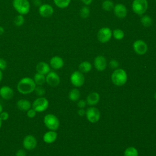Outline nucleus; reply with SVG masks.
I'll return each instance as SVG.
<instances>
[{
	"mask_svg": "<svg viewBox=\"0 0 156 156\" xmlns=\"http://www.w3.org/2000/svg\"><path fill=\"white\" fill-rule=\"evenodd\" d=\"M36 86L33 79L25 77L20 80L17 84L16 88L18 91L21 94H28L34 91Z\"/></svg>",
	"mask_w": 156,
	"mask_h": 156,
	"instance_id": "obj_1",
	"label": "nucleus"
},
{
	"mask_svg": "<svg viewBox=\"0 0 156 156\" xmlns=\"http://www.w3.org/2000/svg\"><path fill=\"white\" fill-rule=\"evenodd\" d=\"M112 82L116 86H122L127 80V75L126 72L121 68L116 69L112 73Z\"/></svg>",
	"mask_w": 156,
	"mask_h": 156,
	"instance_id": "obj_2",
	"label": "nucleus"
},
{
	"mask_svg": "<svg viewBox=\"0 0 156 156\" xmlns=\"http://www.w3.org/2000/svg\"><path fill=\"white\" fill-rule=\"evenodd\" d=\"M12 5L18 14L27 15L30 9V4L28 0H13Z\"/></svg>",
	"mask_w": 156,
	"mask_h": 156,
	"instance_id": "obj_3",
	"label": "nucleus"
},
{
	"mask_svg": "<svg viewBox=\"0 0 156 156\" xmlns=\"http://www.w3.org/2000/svg\"><path fill=\"white\" fill-rule=\"evenodd\" d=\"M43 122L45 126L51 130L56 131L60 126V122L58 118L54 114L49 113L44 116Z\"/></svg>",
	"mask_w": 156,
	"mask_h": 156,
	"instance_id": "obj_4",
	"label": "nucleus"
},
{
	"mask_svg": "<svg viewBox=\"0 0 156 156\" xmlns=\"http://www.w3.org/2000/svg\"><path fill=\"white\" fill-rule=\"evenodd\" d=\"M148 8V2L147 0H133L132 4L133 12L138 15H143Z\"/></svg>",
	"mask_w": 156,
	"mask_h": 156,
	"instance_id": "obj_5",
	"label": "nucleus"
},
{
	"mask_svg": "<svg viewBox=\"0 0 156 156\" xmlns=\"http://www.w3.org/2000/svg\"><path fill=\"white\" fill-rule=\"evenodd\" d=\"M49 107V101L44 96L37 98L32 104V108L34 109L37 113L44 112Z\"/></svg>",
	"mask_w": 156,
	"mask_h": 156,
	"instance_id": "obj_6",
	"label": "nucleus"
},
{
	"mask_svg": "<svg viewBox=\"0 0 156 156\" xmlns=\"http://www.w3.org/2000/svg\"><path fill=\"white\" fill-rule=\"evenodd\" d=\"M112 37V31L109 27H104L99 30L97 34V38L99 41L102 43L108 42Z\"/></svg>",
	"mask_w": 156,
	"mask_h": 156,
	"instance_id": "obj_7",
	"label": "nucleus"
},
{
	"mask_svg": "<svg viewBox=\"0 0 156 156\" xmlns=\"http://www.w3.org/2000/svg\"><path fill=\"white\" fill-rule=\"evenodd\" d=\"M70 81L74 87H80L83 85L85 77L82 73L79 71H75L70 76Z\"/></svg>",
	"mask_w": 156,
	"mask_h": 156,
	"instance_id": "obj_8",
	"label": "nucleus"
},
{
	"mask_svg": "<svg viewBox=\"0 0 156 156\" xmlns=\"http://www.w3.org/2000/svg\"><path fill=\"white\" fill-rule=\"evenodd\" d=\"M85 115L88 121L92 123L98 122L100 119V116H101L99 110L94 107H91L88 108L86 111Z\"/></svg>",
	"mask_w": 156,
	"mask_h": 156,
	"instance_id": "obj_9",
	"label": "nucleus"
},
{
	"mask_svg": "<svg viewBox=\"0 0 156 156\" xmlns=\"http://www.w3.org/2000/svg\"><path fill=\"white\" fill-rule=\"evenodd\" d=\"M37 145L36 138L32 135H26L23 140V146L26 150L31 151L34 149Z\"/></svg>",
	"mask_w": 156,
	"mask_h": 156,
	"instance_id": "obj_10",
	"label": "nucleus"
},
{
	"mask_svg": "<svg viewBox=\"0 0 156 156\" xmlns=\"http://www.w3.org/2000/svg\"><path fill=\"white\" fill-rule=\"evenodd\" d=\"M133 49L138 55H144L147 51V45L142 40H137L133 43Z\"/></svg>",
	"mask_w": 156,
	"mask_h": 156,
	"instance_id": "obj_11",
	"label": "nucleus"
},
{
	"mask_svg": "<svg viewBox=\"0 0 156 156\" xmlns=\"http://www.w3.org/2000/svg\"><path fill=\"white\" fill-rule=\"evenodd\" d=\"M59 76L54 71H50L46 76V82L52 87H55L60 83Z\"/></svg>",
	"mask_w": 156,
	"mask_h": 156,
	"instance_id": "obj_12",
	"label": "nucleus"
},
{
	"mask_svg": "<svg viewBox=\"0 0 156 156\" xmlns=\"http://www.w3.org/2000/svg\"><path fill=\"white\" fill-rule=\"evenodd\" d=\"M54 12V8L49 4H42L38 7V13L41 16L49 18L51 16Z\"/></svg>",
	"mask_w": 156,
	"mask_h": 156,
	"instance_id": "obj_13",
	"label": "nucleus"
},
{
	"mask_svg": "<svg viewBox=\"0 0 156 156\" xmlns=\"http://www.w3.org/2000/svg\"><path fill=\"white\" fill-rule=\"evenodd\" d=\"M107 60L103 55H98L94 60V66L99 71H103L107 67Z\"/></svg>",
	"mask_w": 156,
	"mask_h": 156,
	"instance_id": "obj_14",
	"label": "nucleus"
},
{
	"mask_svg": "<svg viewBox=\"0 0 156 156\" xmlns=\"http://www.w3.org/2000/svg\"><path fill=\"white\" fill-rule=\"evenodd\" d=\"M14 95L13 90L7 85H4L0 88V96L4 100L11 99Z\"/></svg>",
	"mask_w": 156,
	"mask_h": 156,
	"instance_id": "obj_15",
	"label": "nucleus"
},
{
	"mask_svg": "<svg viewBox=\"0 0 156 156\" xmlns=\"http://www.w3.org/2000/svg\"><path fill=\"white\" fill-rule=\"evenodd\" d=\"M113 12L115 16L121 19L125 18L127 13V8L122 4H116L113 8Z\"/></svg>",
	"mask_w": 156,
	"mask_h": 156,
	"instance_id": "obj_16",
	"label": "nucleus"
},
{
	"mask_svg": "<svg viewBox=\"0 0 156 156\" xmlns=\"http://www.w3.org/2000/svg\"><path fill=\"white\" fill-rule=\"evenodd\" d=\"M49 65L54 69H59L63 66L64 61L63 58L59 56H54L50 59Z\"/></svg>",
	"mask_w": 156,
	"mask_h": 156,
	"instance_id": "obj_17",
	"label": "nucleus"
},
{
	"mask_svg": "<svg viewBox=\"0 0 156 156\" xmlns=\"http://www.w3.org/2000/svg\"><path fill=\"white\" fill-rule=\"evenodd\" d=\"M50 65L45 62H40L36 65L37 73L46 75L51 71Z\"/></svg>",
	"mask_w": 156,
	"mask_h": 156,
	"instance_id": "obj_18",
	"label": "nucleus"
},
{
	"mask_svg": "<svg viewBox=\"0 0 156 156\" xmlns=\"http://www.w3.org/2000/svg\"><path fill=\"white\" fill-rule=\"evenodd\" d=\"M57 138V133L55 130H51L46 132L43 136V140L44 142L48 144L54 143Z\"/></svg>",
	"mask_w": 156,
	"mask_h": 156,
	"instance_id": "obj_19",
	"label": "nucleus"
},
{
	"mask_svg": "<svg viewBox=\"0 0 156 156\" xmlns=\"http://www.w3.org/2000/svg\"><path fill=\"white\" fill-rule=\"evenodd\" d=\"M16 107L20 111L27 112L32 107V104L27 99H21L17 101Z\"/></svg>",
	"mask_w": 156,
	"mask_h": 156,
	"instance_id": "obj_20",
	"label": "nucleus"
},
{
	"mask_svg": "<svg viewBox=\"0 0 156 156\" xmlns=\"http://www.w3.org/2000/svg\"><path fill=\"white\" fill-rule=\"evenodd\" d=\"M100 100V96L97 92H92L90 93L87 98V104L90 106L96 105Z\"/></svg>",
	"mask_w": 156,
	"mask_h": 156,
	"instance_id": "obj_21",
	"label": "nucleus"
},
{
	"mask_svg": "<svg viewBox=\"0 0 156 156\" xmlns=\"http://www.w3.org/2000/svg\"><path fill=\"white\" fill-rule=\"evenodd\" d=\"M92 68L91 64L88 61H84L79 65V71L82 73H87L91 71Z\"/></svg>",
	"mask_w": 156,
	"mask_h": 156,
	"instance_id": "obj_22",
	"label": "nucleus"
},
{
	"mask_svg": "<svg viewBox=\"0 0 156 156\" xmlns=\"http://www.w3.org/2000/svg\"><path fill=\"white\" fill-rule=\"evenodd\" d=\"M80 97V92L77 88H73L69 92L68 98L73 102H76L79 100Z\"/></svg>",
	"mask_w": 156,
	"mask_h": 156,
	"instance_id": "obj_23",
	"label": "nucleus"
},
{
	"mask_svg": "<svg viewBox=\"0 0 156 156\" xmlns=\"http://www.w3.org/2000/svg\"><path fill=\"white\" fill-rule=\"evenodd\" d=\"M33 79L36 85L42 86L46 82V76L37 73L35 74Z\"/></svg>",
	"mask_w": 156,
	"mask_h": 156,
	"instance_id": "obj_24",
	"label": "nucleus"
},
{
	"mask_svg": "<svg viewBox=\"0 0 156 156\" xmlns=\"http://www.w3.org/2000/svg\"><path fill=\"white\" fill-rule=\"evenodd\" d=\"M114 4L111 0H105L102 4V8L103 10L107 12L111 11L113 10Z\"/></svg>",
	"mask_w": 156,
	"mask_h": 156,
	"instance_id": "obj_25",
	"label": "nucleus"
},
{
	"mask_svg": "<svg viewBox=\"0 0 156 156\" xmlns=\"http://www.w3.org/2000/svg\"><path fill=\"white\" fill-rule=\"evenodd\" d=\"M141 23L144 27H149L152 24V19L149 15H145L141 18Z\"/></svg>",
	"mask_w": 156,
	"mask_h": 156,
	"instance_id": "obj_26",
	"label": "nucleus"
},
{
	"mask_svg": "<svg viewBox=\"0 0 156 156\" xmlns=\"http://www.w3.org/2000/svg\"><path fill=\"white\" fill-rule=\"evenodd\" d=\"M55 5L60 9H65L67 7L70 2L71 0H53Z\"/></svg>",
	"mask_w": 156,
	"mask_h": 156,
	"instance_id": "obj_27",
	"label": "nucleus"
},
{
	"mask_svg": "<svg viewBox=\"0 0 156 156\" xmlns=\"http://www.w3.org/2000/svg\"><path fill=\"white\" fill-rule=\"evenodd\" d=\"M124 156H138V152L135 147H129L124 151Z\"/></svg>",
	"mask_w": 156,
	"mask_h": 156,
	"instance_id": "obj_28",
	"label": "nucleus"
},
{
	"mask_svg": "<svg viewBox=\"0 0 156 156\" xmlns=\"http://www.w3.org/2000/svg\"><path fill=\"white\" fill-rule=\"evenodd\" d=\"M24 22H25V19H24V15H20V14H18V15H16L13 20V23L17 27L22 26L24 24Z\"/></svg>",
	"mask_w": 156,
	"mask_h": 156,
	"instance_id": "obj_29",
	"label": "nucleus"
},
{
	"mask_svg": "<svg viewBox=\"0 0 156 156\" xmlns=\"http://www.w3.org/2000/svg\"><path fill=\"white\" fill-rule=\"evenodd\" d=\"M112 36H113L116 40H121L124 37V32L120 29H116L112 32Z\"/></svg>",
	"mask_w": 156,
	"mask_h": 156,
	"instance_id": "obj_30",
	"label": "nucleus"
},
{
	"mask_svg": "<svg viewBox=\"0 0 156 156\" xmlns=\"http://www.w3.org/2000/svg\"><path fill=\"white\" fill-rule=\"evenodd\" d=\"M90 14V10L88 7L87 6H83L81 8V9L80 10L79 12V15L80 16V17H82L83 19L87 18Z\"/></svg>",
	"mask_w": 156,
	"mask_h": 156,
	"instance_id": "obj_31",
	"label": "nucleus"
},
{
	"mask_svg": "<svg viewBox=\"0 0 156 156\" xmlns=\"http://www.w3.org/2000/svg\"><path fill=\"white\" fill-rule=\"evenodd\" d=\"M34 91H35V94L38 97L43 96L45 94V93H46L45 89L42 86H40V85H37L35 88Z\"/></svg>",
	"mask_w": 156,
	"mask_h": 156,
	"instance_id": "obj_32",
	"label": "nucleus"
},
{
	"mask_svg": "<svg viewBox=\"0 0 156 156\" xmlns=\"http://www.w3.org/2000/svg\"><path fill=\"white\" fill-rule=\"evenodd\" d=\"M26 115H27V116L29 118H34L35 116H36V114H37V112L33 109L32 108H30L29 110H28L27 112H26Z\"/></svg>",
	"mask_w": 156,
	"mask_h": 156,
	"instance_id": "obj_33",
	"label": "nucleus"
},
{
	"mask_svg": "<svg viewBox=\"0 0 156 156\" xmlns=\"http://www.w3.org/2000/svg\"><path fill=\"white\" fill-rule=\"evenodd\" d=\"M7 63L5 60L2 58H0V70L4 71L7 68Z\"/></svg>",
	"mask_w": 156,
	"mask_h": 156,
	"instance_id": "obj_34",
	"label": "nucleus"
},
{
	"mask_svg": "<svg viewBox=\"0 0 156 156\" xmlns=\"http://www.w3.org/2000/svg\"><path fill=\"white\" fill-rule=\"evenodd\" d=\"M110 66L113 69H116L119 66V62L115 59H112L110 61L109 63Z\"/></svg>",
	"mask_w": 156,
	"mask_h": 156,
	"instance_id": "obj_35",
	"label": "nucleus"
},
{
	"mask_svg": "<svg viewBox=\"0 0 156 156\" xmlns=\"http://www.w3.org/2000/svg\"><path fill=\"white\" fill-rule=\"evenodd\" d=\"M0 118H1V119L2 121H7L9 118V114L7 112H3L2 111L0 113Z\"/></svg>",
	"mask_w": 156,
	"mask_h": 156,
	"instance_id": "obj_36",
	"label": "nucleus"
},
{
	"mask_svg": "<svg viewBox=\"0 0 156 156\" xmlns=\"http://www.w3.org/2000/svg\"><path fill=\"white\" fill-rule=\"evenodd\" d=\"M15 156H26V152L23 149H20L16 151Z\"/></svg>",
	"mask_w": 156,
	"mask_h": 156,
	"instance_id": "obj_37",
	"label": "nucleus"
},
{
	"mask_svg": "<svg viewBox=\"0 0 156 156\" xmlns=\"http://www.w3.org/2000/svg\"><path fill=\"white\" fill-rule=\"evenodd\" d=\"M86 105H87V102L83 99L79 100V101L77 102V106L80 108H83L84 107H85Z\"/></svg>",
	"mask_w": 156,
	"mask_h": 156,
	"instance_id": "obj_38",
	"label": "nucleus"
},
{
	"mask_svg": "<svg viewBox=\"0 0 156 156\" xmlns=\"http://www.w3.org/2000/svg\"><path fill=\"white\" fill-rule=\"evenodd\" d=\"M77 113H78V115H79V116H83L85 115L86 112L85 111V110H84L83 108H80V109L78 110Z\"/></svg>",
	"mask_w": 156,
	"mask_h": 156,
	"instance_id": "obj_39",
	"label": "nucleus"
},
{
	"mask_svg": "<svg viewBox=\"0 0 156 156\" xmlns=\"http://www.w3.org/2000/svg\"><path fill=\"white\" fill-rule=\"evenodd\" d=\"M33 4H34L35 6L38 7L42 4L41 0H33Z\"/></svg>",
	"mask_w": 156,
	"mask_h": 156,
	"instance_id": "obj_40",
	"label": "nucleus"
},
{
	"mask_svg": "<svg viewBox=\"0 0 156 156\" xmlns=\"http://www.w3.org/2000/svg\"><path fill=\"white\" fill-rule=\"evenodd\" d=\"M81 1H82L85 5H90V4L92 2L93 0H81Z\"/></svg>",
	"mask_w": 156,
	"mask_h": 156,
	"instance_id": "obj_41",
	"label": "nucleus"
},
{
	"mask_svg": "<svg viewBox=\"0 0 156 156\" xmlns=\"http://www.w3.org/2000/svg\"><path fill=\"white\" fill-rule=\"evenodd\" d=\"M4 32H5L4 28L2 26H0V35H3Z\"/></svg>",
	"mask_w": 156,
	"mask_h": 156,
	"instance_id": "obj_42",
	"label": "nucleus"
},
{
	"mask_svg": "<svg viewBox=\"0 0 156 156\" xmlns=\"http://www.w3.org/2000/svg\"><path fill=\"white\" fill-rule=\"evenodd\" d=\"M3 78V73H2V71L0 70V82H1L2 79Z\"/></svg>",
	"mask_w": 156,
	"mask_h": 156,
	"instance_id": "obj_43",
	"label": "nucleus"
},
{
	"mask_svg": "<svg viewBox=\"0 0 156 156\" xmlns=\"http://www.w3.org/2000/svg\"><path fill=\"white\" fill-rule=\"evenodd\" d=\"M2 110H3V107H2V105H1V104L0 103V113L2 112Z\"/></svg>",
	"mask_w": 156,
	"mask_h": 156,
	"instance_id": "obj_44",
	"label": "nucleus"
},
{
	"mask_svg": "<svg viewBox=\"0 0 156 156\" xmlns=\"http://www.w3.org/2000/svg\"><path fill=\"white\" fill-rule=\"evenodd\" d=\"M2 121L1 120V119L0 118V129H1V127H2Z\"/></svg>",
	"mask_w": 156,
	"mask_h": 156,
	"instance_id": "obj_45",
	"label": "nucleus"
},
{
	"mask_svg": "<svg viewBox=\"0 0 156 156\" xmlns=\"http://www.w3.org/2000/svg\"><path fill=\"white\" fill-rule=\"evenodd\" d=\"M154 98L156 99V92H155V93L154 94Z\"/></svg>",
	"mask_w": 156,
	"mask_h": 156,
	"instance_id": "obj_46",
	"label": "nucleus"
},
{
	"mask_svg": "<svg viewBox=\"0 0 156 156\" xmlns=\"http://www.w3.org/2000/svg\"><path fill=\"white\" fill-rule=\"evenodd\" d=\"M155 1H156V0H155Z\"/></svg>",
	"mask_w": 156,
	"mask_h": 156,
	"instance_id": "obj_47",
	"label": "nucleus"
},
{
	"mask_svg": "<svg viewBox=\"0 0 156 156\" xmlns=\"http://www.w3.org/2000/svg\"></svg>",
	"mask_w": 156,
	"mask_h": 156,
	"instance_id": "obj_48",
	"label": "nucleus"
}]
</instances>
